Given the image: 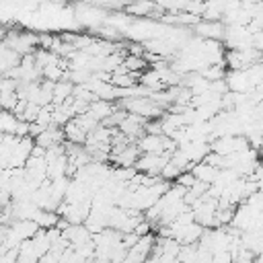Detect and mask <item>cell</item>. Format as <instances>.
I'll return each mask as SVG.
<instances>
[{
  "label": "cell",
  "mask_w": 263,
  "mask_h": 263,
  "mask_svg": "<svg viewBox=\"0 0 263 263\" xmlns=\"http://www.w3.org/2000/svg\"><path fill=\"white\" fill-rule=\"evenodd\" d=\"M166 160L168 154H140L134 164V171L148 177H160V171L164 168Z\"/></svg>",
  "instance_id": "obj_1"
},
{
  "label": "cell",
  "mask_w": 263,
  "mask_h": 263,
  "mask_svg": "<svg viewBox=\"0 0 263 263\" xmlns=\"http://www.w3.org/2000/svg\"><path fill=\"white\" fill-rule=\"evenodd\" d=\"M37 148H43V150H49V148H55V146H62L64 144V132L62 127H55V125H49L45 127L33 142Z\"/></svg>",
  "instance_id": "obj_2"
},
{
  "label": "cell",
  "mask_w": 263,
  "mask_h": 263,
  "mask_svg": "<svg viewBox=\"0 0 263 263\" xmlns=\"http://www.w3.org/2000/svg\"><path fill=\"white\" fill-rule=\"evenodd\" d=\"M177 150L183 152V156L189 160V164H195V162H201L210 154V144L208 142H187Z\"/></svg>",
  "instance_id": "obj_3"
},
{
  "label": "cell",
  "mask_w": 263,
  "mask_h": 263,
  "mask_svg": "<svg viewBox=\"0 0 263 263\" xmlns=\"http://www.w3.org/2000/svg\"><path fill=\"white\" fill-rule=\"evenodd\" d=\"M138 156H140V150L136 148V144H127L123 150H119V152L111 154L109 158H111V160H113L117 166H123V168H132V166L136 164Z\"/></svg>",
  "instance_id": "obj_4"
},
{
  "label": "cell",
  "mask_w": 263,
  "mask_h": 263,
  "mask_svg": "<svg viewBox=\"0 0 263 263\" xmlns=\"http://www.w3.org/2000/svg\"><path fill=\"white\" fill-rule=\"evenodd\" d=\"M193 29H195L199 35H203L205 41H220V39L224 37V29H226V27H224L220 21H214V23L203 21V23H197Z\"/></svg>",
  "instance_id": "obj_5"
},
{
  "label": "cell",
  "mask_w": 263,
  "mask_h": 263,
  "mask_svg": "<svg viewBox=\"0 0 263 263\" xmlns=\"http://www.w3.org/2000/svg\"><path fill=\"white\" fill-rule=\"evenodd\" d=\"M62 132H64V142H70V144H78V146H84V142H86V132L76 123V119H70L64 127H62Z\"/></svg>",
  "instance_id": "obj_6"
},
{
  "label": "cell",
  "mask_w": 263,
  "mask_h": 263,
  "mask_svg": "<svg viewBox=\"0 0 263 263\" xmlns=\"http://www.w3.org/2000/svg\"><path fill=\"white\" fill-rule=\"evenodd\" d=\"M189 173L195 177V181H199V183H203V185H212L214 179H216V175H218V168H214V166H210V164H205V162L201 160V162L191 164Z\"/></svg>",
  "instance_id": "obj_7"
},
{
  "label": "cell",
  "mask_w": 263,
  "mask_h": 263,
  "mask_svg": "<svg viewBox=\"0 0 263 263\" xmlns=\"http://www.w3.org/2000/svg\"><path fill=\"white\" fill-rule=\"evenodd\" d=\"M115 111V103H109V101H99V99H95L90 105H88V113L101 123L103 119H107L111 113Z\"/></svg>",
  "instance_id": "obj_8"
},
{
  "label": "cell",
  "mask_w": 263,
  "mask_h": 263,
  "mask_svg": "<svg viewBox=\"0 0 263 263\" xmlns=\"http://www.w3.org/2000/svg\"><path fill=\"white\" fill-rule=\"evenodd\" d=\"M199 74H201V78H203L205 82H216V80H224L226 68H224V66H208V68L201 70Z\"/></svg>",
  "instance_id": "obj_9"
},
{
  "label": "cell",
  "mask_w": 263,
  "mask_h": 263,
  "mask_svg": "<svg viewBox=\"0 0 263 263\" xmlns=\"http://www.w3.org/2000/svg\"><path fill=\"white\" fill-rule=\"evenodd\" d=\"M154 8H156L154 4L144 2V4H132V6H127V12L138 14V16H148V12H150V10H154Z\"/></svg>",
  "instance_id": "obj_10"
},
{
  "label": "cell",
  "mask_w": 263,
  "mask_h": 263,
  "mask_svg": "<svg viewBox=\"0 0 263 263\" xmlns=\"http://www.w3.org/2000/svg\"><path fill=\"white\" fill-rule=\"evenodd\" d=\"M4 35H6V31L0 27V43H2V39H4Z\"/></svg>",
  "instance_id": "obj_11"
}]
</instances>
